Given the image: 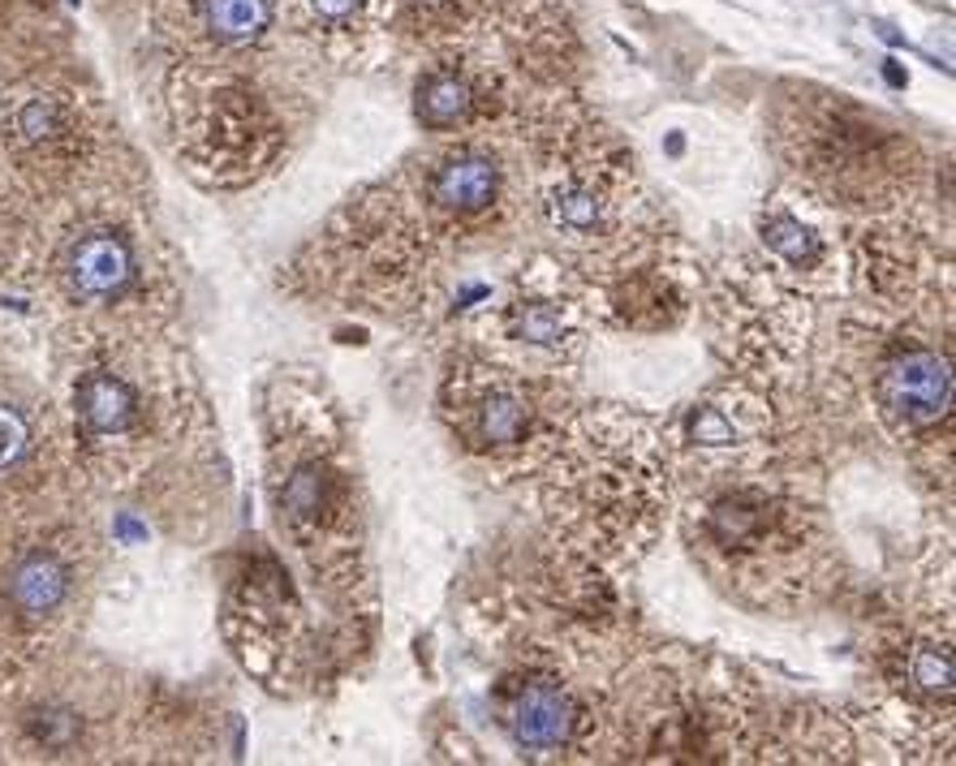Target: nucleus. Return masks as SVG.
I'll list each match as a JSON object with an SVG mask.
<instances>
[{
	"label": "nucleus",
	"mask_w": 956,
	"mask_h": 766,
	"mask_svg": "<svg viewBox=\"0 0 956 766\" xmlns=\"http://www.w3.org/2000/svg\"><path fill=\"white\" fill-rule=\"evenodd\" d=\"M504 168L482 147H457L444 160H436L427 177V203L449 219H478L500 203Z\"/></svg>",
	"instance_id": "nucleus-17"
},
{
	"label": "nucleus",
	"mask_w": 956,
	"mask_h": 766,
	"mask_svg": "<svg viewBox=\"0 0 956 766\" xmlns=\"http://www.w3.org/2000/svg\"><path fill=\"white\" fill-rule=\"evenodd\" d=\"M875 397L901 431H927L953 410V366L927 344H905L879 366Z\"/></svg>",
	"instance_id": "nucleus-6"
},
{
	"label": "nucleus",
	"mask_w": 956,
	"mask_h": 766,
	"mask_svg": "<svg viewBox=\"0 0 956 766\" xmlns=\"http://www.w3.org/2000/svg\"><path fill=\"white\" fill-rule=\"evenodd\" d=\"M199 39L216 52H246L276 26V0H190Z\"/></svg>",
	"instance_id": "nucleus-19"
},
{
	"label": "nucleus",
	"mask_w": 956,
	"mask_h": 766,
	"mask_svg": "<svg viewBox=\"0 0 956 766\" xmlns=\"http://www.w3.org/2000/svg\"><path fill=\"white\" fill-rule=\"evenodd\" d=\"M500 724L526 754H561L582 728L574 693L556 676H526L500 693Z\"/></svg>",
	"instance_id": "nucleus-8"
},
{
	"label": "nucleus",
	"mask_w": 956,
	"mask_h": 766,
	"mask_svg": "<svg viewBox=\"0 0 956 766\" xmlns=\"http://www.w3.org/2000/svg\"><path fill=\"white\" fill-rule=\"evenodd\" d=\"M495 331L513 344L526 349L534 357H574L582 344V328H578V306L574 298L556 289H526L517 293L500 315H495Z\"/></svg>",
	"instance_id": "nucleus-14"
},
{
	"label": "nucleus",
	"mask_w": 956,
	"mask_h": 766,
	"mask_svg": "<svg viewBox=\"0 0 956 766\" xmlns=\"http://www.w3.org/2000/svg\"><path fill=\"white\" fill-rule=\"evenodd\" d=\"M625 194L603 168H569L556 173L543 194V216L552 233H561L569 246H595L607 241L620 224Z\"/></svg>",
	"instance_id": "nucleus-9"
},
{
	"label": "nucleus",
	"mask_w": 956,
	"mask_h": 766,
	"mask_svg": "<svg viewBox=\"0 0 956 766\" xmlns=\"http://www.w3.org/2000/svg\"><path fill=\"white\" fill-rule=\"evenodd\" d=\"M276 508L285 530L302 551L332 548L337 535L354 517V478L337 461L332 443L306 439V443H276Z\"/></svg>",
	"instance_id": "nucleus-5"
},
{
	"label": "nucleus",
	"mask_w": 956,
	"mask_h": 766,
	"mask_svg": "<svg viewBox=\"0 0 956 766\" xmlns=\"http://www.w3.org/2000/svg\"><path fill=\"white\" fill-rule=\"evenodd\" d=\"M763 439V405L750 392H719L685 418V448L703 456H745Z\"/></svg>",
	"instance_id": "nucleus-18"
},
{
	"label": "nucleus",
	"mask_w": 956,
	"mask_h": 766,
	"mask_svg": "<svg viewBox=\"0 0 956 766\" xmlns=\"http://www.w3.org/2000/svg\"><path fill=\"white\" fill-rule=\"evenodd\" d=\"M414 9H423V13H444V9H453L457 0H410Z\"/></svg>",
	"instance_id": "nucleus-22"
},
{
	"label": "nucleus",
	"mask_w": 956,
	"mask_h": 766,
	"mask_svg": "<svg viewBox=\"0 0 956 766\" xmlns=\"http://www.w3.org/2000/svg\"><path fill=\"white\" fill-rule=\"evenodd\" d=\"M0 129H4V142L22 160H39V164L70 160L83 142V116H78L74 96L56 87H39V83L4 96Z\"/></svg>",
	"instance_id": "nucleus-7"
},
{
	"label": "nucleus",
	"mask_w": 956,
	"mask_h": 766,
	"mask_svg": "<svg viewBox=\"0 0 956 766\" xmlns=\"http://www.w3.org/2000/svg\"><path fill=\"white\" fill-rule=\"evenodd\" d=\"M30 452V418L17 405H0V474L22 465Z\"/></svg>",
	"instance_id": "nucleus-21"
},
{
	"label": "nucleus",
	"mask_w": 956,
	"mask_h": 766,
	"mask_svg": "<svg viewBox=\"0 0 956 766\" xmlns=\"http://www.w3.org/2000/svg\"><path fill=\"white\" fill-rule=\"evenodd\" d=\"M302 30L337 61H366L392 26V0H293Z\"/></svg>",
	"instance_id": "nucleus-13"
},
{
	"label": "nucleus",
	"mask_w": 956,
	"mask_h": 766,
	"mask_svg": "<svg viewBox=\"0 0 956 766\" xmlns=\"http://www.w3.org/2000/svg\"><path fill=\"white\" fill-rule=\"evenodd\" d=\"M668 504V461L646 423L603 414L582 418L565 456L556 461V482L548 491L552 517L565 513L591 548L625 551L655 535Z\"/></svg>",
	"instance_id": "nucleus-1"
},
{
	"label": "nucleus",
	"mask_w": 956,
	"mask_h": 766,
	"mask_svg": "<svg viewBox=\"0 0 956 766\" xmlns=\"http://www.w3.org/2000/svg\"><path fill=\"white\" fill-rule=\"evenodd\" d=\"M495 70L487 61H436L414 83V116L431 134L466 129L487 104V83Z\"/></svg>",
	"instance_id": "nucleus-15"
},
{
	"label": "nucleus",
	"mask_w": 956,
	"mask_h": 766,
	"mask_svg": "<svg viewBox=\"0 0 956 766\" xmlns=\"http://www.w3.org/2000/svg\"><path fill=\"white\" fill-rule=\"evenodd\" d=\"M134 280H138L134 241L109 224L78 233L61 254V285L74 302H87V306L117 302L129 293Z\"/></svg>",
	"instance_id": "nucleus-11"
},
{
	"label": "nucleus",
	"mask_w": 956,
	"mask_h": 766,
	"mask_svg": "<svg viewBox=\"0 0 956 766\" xmlns=\"http://www.w3.org/2000/svg\"><path fill=\"white\" fill-rule=\"evenodd\" d=\"M74 594V560L56 548L17 551L4 568L0 599L17 629H43L61 620Z\"/></svg>",
	"instance_id": "nucleus-12"
},
{
	"label": "nucleus",
	"mask_w": 956,
	"mask_h": 766,
	"mask_svg": "<svg viewBox=\"0 0 956 766\" xmlns=\"http://www.w3.org/2000/svg\"><path fill=\"white\" fill-rule=\"evenodd\" d=\"M758 237H763L767 254H776L793 276L823 280L832 272L836 241L828 237V228L815 216V208H806V199L776 194L758 216Z\"/></svg>",
	"instance_id": "nucleus-16"
},
{
	"label": "nucleus",
	"mask_w": 956,
	"mask_h": 766,
	"mask_svg": "<svg viewBox=\"0 0 956 766\" xmlns=\"http://www.w3.org/2000/svg\"><path fill=\"white\" fill-rule=\"evenodd\" d=\"M690 548L737 594L776 603L819 560L810 513L754 478H712L690 504Z\"/></svg>",
	"instance_id": "nucleus-2"
},
{
	"label": "nucleus",
	"mask_w": 956,
	"mask_h": 766,
	"mask_svg": "<svg viewBox=\"0 0 956 766\" xmlns=\"http://www.w3.org/2000/svg\"><path fill=\"white\" fill-rule=\"evenodd\" d=\"M892 685L909 698V702H927V706H948L953 702V651H948V633H914L905 638V646L896 651L892 663Z\"/></svg>",
	"instance_id": "nucleus-20"
},
{
	"label": "nucleus",
	"mask_w": 956,
	"mask_h": 766,
	"mask_svg": "<svg viewBox=\"0 0 956 766\" xmlns=\"http://www.w3.org/2000/svg\"><path fill=\"white\" fill-rule=\"evenodd\" d=\"M74 418H78V436L91 452L129 448L147 427L142 392L134 388V379H125L113 366H96V371L78 375Z\"/></svg>",
	"instance_id": "nucleus-10"
},
{
	"label": "nucleus",
	"mask_w": 956,
	"mask_h": 766,
	"mask_svg": "<svg viewBox=\"0 0 956 766\" xmlns=\"http://www.w3.org/2000/svg\"><path fill=\"white\" fill-rule=\"evenodd\" d=\"M548 414L552 410L543 405L539 384L513 366L462 362L444 384V418L478 456L513 461L530 452L548 427Z\"/></svg>",
	"instance_id": "nucleus-4"
},
{
	"label": "nucleus",
	"mask_w": 956,
	"mask_h": 766,
	"mask_svg": "<svg viewBox=\"0 0 956 766\" xmlns=\"http://www.w3.org/2000/svg\"><path fill=\"white\" fill-rule=\"evenodd\" d=\"M789 134L806 177L857 208H883L909 177L905 160L914 147L892 129H875V121L844 96H823L819 104L797 109Z\"/></svg>",
	"instance_id": "nucleus-3"
}]
</instances>
